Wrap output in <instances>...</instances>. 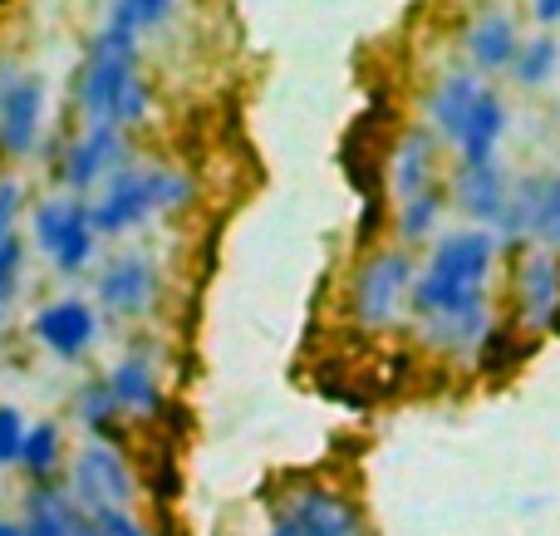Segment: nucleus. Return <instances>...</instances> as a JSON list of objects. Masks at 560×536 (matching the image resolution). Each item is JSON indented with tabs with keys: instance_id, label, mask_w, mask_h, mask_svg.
Listing matches in <instances>:
<instances>
[{
	"instance_id": "f257e3e1",
	"label": "nucleus",
	"mask_w": 560,
	"mask_h": 536,
	"mask_svg": "<svg viewBox=\"0 0 560 536\" xmlns=\"http://www.w3.org/2000/svg\"><path fill=\"white\" fill-rule=\"evenodd\" d=\"M492 266H497V232H487V226L447 232L443 242L433 246V256H428V271L418 276L413 291H408V315H413V325L482 311Z\"/></svg>"
},
{
	"instance_id": "f03ea898",
	"label": "nucleus",
	"mask_w": 560,
	"mask_h": 536,
	"mask_svg": "<svg viewBox=\"0 0 560 536\" xmlns=\"http://www.w3.org/2000/svg\"><path fill=\"white\" fill-rule=\"evenodd\" d=\"M192 202V177L183 167H158V163H128L104 183L98 202H89L98 236H124L143 226L158 212H177Z\"/></svg>"
},
{
	"instance_id": "7ed1b4c3",
	"label": "nucleus",
	"mask_w": 560,
	"mask_h": 536,
	"mask_svg": "<svg viewBox=\"0 0 560 536\" xmlns=\"http://www.w3.org/2000/svg\"><path fill=\"white\" fill-rule=\"evenodd\" d=\"M133 84H138V25L124 5H114L108 25L89 45L84 74H79V108H84V118L118 128V108H124Z\"/></svg>"
},
{
	"instance_id": "20e7f679",
	"label": "nucleus",
	"mask_w": 560,
	"mask_h": 536,
	"mask_svg": "<svg viewBox=\"0 0 560 536\" xmlns=\"http://www.w3.org/2000/svg\"><path fill=\"white\" fill-rule=\"evenodd\" d=\"M65 492L74 498V508L84 517H98V512H133L143 488H138V473L128 463V453L114 439H89L79 443V453H69Z\"/></svg>"
},
{
	"instance_id": "39448f33",
	"label": "nucleus",
	"mask_w": 560,
	"mask_h": 536,
	"mask_svg": "<svg viewBox=\"0 0 560 536\" xmlns=\"http://www.w3.org/2000/svg\"><path fill=\"white\" fill-rule=\"evenodd\" d=\"M413 281H418L413 252H404V246L374 252L354 271V286H349V311H354V325H364V330H384V325L408 305Z\"/></svg>"
},
{
	"instance_id": "423d86ee",
	"label": "nucleus",
	"mask_w": 560,
	"mask_h": 536,
	"mask_svg": "<svg viewBox=\"0 0 560 536\" xmlns=\"http://www.w3.org/2000/svg\"><path fill=\"white\" fill-rule=\"evenodd\" d=\"M35 226V246L49 256L59 276H79L89 261H94V212H89L84 197H49V202L35 207L30 217Z\"/></svg>"
},
{
	"instance_id": "0eeeda50",
	"label": "nucleus",
	"mask_w": 560,
	"mask_h": 536,
	"mask_svg": "<svg viewBox=\"0 0 560 536\" xmlns=\"http://www.w3.org/2000/svg\"><path fill=\"white\" fill-rule=\"evenodd\" d=\"M30 340H35L39 350H49L55 360L79 364L98 345V311L89 301H79V295H59V301H49L35 311Z\"/></svg>"
},
{
	"instance_id": "6e6552de",
	"label": "nucleus",
	"mask_w": 560,
	"mask_h": 536,
	"mask_svg": "<svg viewBox=\"0 0 560 536\" xmlns=\"http://www.w3.org/2000/svg\"><path fill=\"white\" fill-rule=\"evenodd\" d=\"M39 124H45V84L35 74H20L15 65H0V153H35Z\"/></svg>"
},
{
	"instance_id": "1a4fd4ad",
	"label": "nucleus",
	"mask_w": 560,
	"mask_h": 536,
	"mask_svg": "<svg viewBox=\"0 0 560 536\" xmlns=\"http://www.w3.org/2000/svg\"><path fill=\"white\" fill-rule=\"evenodd\" d=\"M118 167H128V138H124V128L89 124L79 138H69L65 163H59V183H65L69 193L79 197V193H89V187L108 183Z\"/></svg>"
},
{
	"instance_id": "9d476101",
	"label": "nucleus",
	"mask_w": 560,
	"mask_h": 536,
	"mask_svg": "<svg viewBox=\"0 0 560 536\" xmlns=\"http://www.w3.org/2000/svg\"><path fill=\"white\" fill-rule=\"evenodd\" d=\"M153 301H158V266L148 261V256L124 252L104 266V276H98V305H104L108 315L138 321V315H148Z\"/></svg>"
},
{
	"instance_id": "9b49d317",
	"label": "nucleus",
	"mask_w": 560,
	"mask_h": 536,
	"mask_svg": "<svg viewBox=\"0 0 560 536\" xmlns=\"http://www.w3.org/2000/svg\"><path fill=\"white\" fill-rule=\"evenodd\" d=\"M276 512H285L300 536H364L359 508L335 488H295Z\"/></svg>"
},
{
	"instance_id": "f8f14e48",
	"label": "nucleus",
	"mask_w": 560,
	"mask_h": 536,
	"mask_svg": "<svg viewBox=\"0 0 560 536\" xmlns=\"http://www.w3.org/2000/svg\"><path fill=\"white\" fill-rule=\"evenodd\" d=\"M453 197H457V207H463L472 222H482L487 232H497L506 202H512V183H506V173L497 163H457Z\"/></svg>"
},
{
	"instance_id": "ddd939ff",
	"label": "nucleus",
	"mask_w": 560,
	"mask_h": 536,
	"mask_svg": "<svg viewBox=\"0 0 560 536\" xmlns=\"http://www.w3.org/2000/svg\"><path fill=\"white\" fill-rule=\"evenodd\" d=\"M556 305H560V256L526 252L522 261H516V315H522V325L546 330Z\"/></svg>"
},
{
	"instance_id": "4468645a",
	"label": "nucleus",
	"mask_w": 560,
	"mask_h": 536,
	"mask_svg": "<svg viewBox=\"0 0 560 536\" xmlns=\"http://www.w3.org/2000/svg\"><path fill=\"white\" fill-rule=\"evenodd\" d=\"M108 394H114L118 413L124 419H158L163 413V384H158V364L143 360V354H124L118 364H108L104 374Z\"/></svg>"
},
{
	"instance_id": "2eb2a0df",
	"label": "nucleus",
	"mask_w": 560,
	"mask_h": 536,
	"mask_svg": "<svg viewBox=\"0 0 560 536\" xmlns=\"http://www.w3.org/2000/svg\"><path fill=\"white\" fill-rule=\"evenodd\" d=\"M438 133L428 124H413L394 148V163H388V183H394V197L408 202V197H423L428 187H438Z\"/></svg>"
},
{
	"instance_id": "dca6fc26",
	"label": "nucleus",
	"mask_w": 560,
	"mask_h": 536,
	"mask_svg": "<svg viewBox=\"0 0 560 536\" xmlns=\"http://www.w3.org/2000/svg\"><path fill=\"white\" fill-rule=\"evenodd\" d=\"M522 35H516V20L506 10H482L467 30V59H472L477 74H497V69H512Z\"/></svg>"
},
{
	"instance_id": "f3484780",
	"label": "nucleus",
	"mask_w": 560,
	"mask_h": 536,
	"mask_svg": "<svg viewBox=\"0 0 560 536\" xmlns=\"http://www.w3.org/2000/svg\"><path fill=\"white\" fill-rule=\"evenodd\" d=\"M477 94H482L477 74H443L433 84V94H428V128H433L438 138H447V143H457L467 118H472Z\"/></svg>"
},
{
	"instance_id": "a211bd4d",
	"label": "nucleus",
	"mask_w": 560,
	"mask_h": 536,
	"mask_svg": "<svg viewBox=\"0 0 560 536\" xmlns=\"http://www.w3.org/2000/svg\"><path fill=\"white\" fill-rule=\"evenodd\" d=\"M506 133V104L497 89H482L472 104V118H467L463 138H457V153L463 163H497V143Z\"/></svg>"
},
{
	"instance_id": "6ab92c4d",
	"label": "nucleus",
	"mask_w": 560,
	"mask_h": 536,
	"mask_svg": "<svg viewBox=\"0 0 560 536\" xmlns=\"http://www.w3.org/2000/svg\"><path fill=\"white\" fill-rule=\"evenodd\" d=\"M65 463H69L65 429H59V423H49V419L30 423L25 448H20V473L30 478V488H35V482H55L59 473H65Z\"/></svg>"
},
{
	"instance_id": "aec40b11",
	"label": "nucleus",
	"mask_w": 560,
	"mask_h": 536,
	"mask_svg": "<svg viewBox=\"0 0 560 536\" xmlns=\"http://www.w3.org/2000/svg\"><path fill=\"white\" fill-rule=\"evenodd\" d=\"M438 222H443V183L428 187L423 197H408V202L394 207V232L404 236V252L428 242V236L438 232Z\"/></svg>"
},
{
	"instance_id": "412c9836",
	"label": "nucleus",
	"mask_w": 560,
	"mask_h": 536,
	"mask_svg": "<svg viewBox=\"0 0 560 536\" xmlns=\"http://www.w3.org/2000/svg\"><path fill=\"white\" fill-rule=\"evenodd\" d=\"M74 419L84 423L89 439H114V433H118L124 413H118V404H114V394H108L104 374H98V380H89L84 389L74 394ZM114 443H118V439H114Z\"/></svg>"
},
{
	"instance_id": "4be33fe9",
	"label": "nucleus",
	"mask_w": 560,
	"mask_h": 536,
	"mask_svg": "<svg viewBox=\"0 0 560 536\" xmlns=\"http://www.w3.org/2000/svg\"><path fill=\"white\" fill-rule=\"evenodd\" d=\"M556 65H560V45L551 35H536V39H526V45L516 49L512 74H516V84L522 89H541L546 79L556 74Z\"/></svg>"
},
{
	"instance_id": "5701e85b",
	"label": "nucleus",
	"mask_w": 560,
	"mask_h": 536,
	"mask_svg": "<svg viewBox=\"0 0 560 536\" xmlns=\"http://www.w3.org/2000/svg\"><path fill=\"white\" fill-rule=\"evenodd\" d=\"M472 354H477V364H482V370H512L516 354H522V350H516V330H512V325H497L492 321V330L482 335V345H477Z\"/></svg>"
},
{
	"instance_id": "b1692460",
	"label": "nucleus",
	"mask_w": 560,
	"mask_h": 536,
	"mask_svg": "<svg viewBox=\"0 0 560 536\" xmlns=\"http://www.w3.org/2000/svg\"><path fill=\"white\" fill-rule=\"evenodd\" d=\"M25 433H30V419L15 409V404L0 399V473L20 468V448H25Z\"/></svg>"
},
{
	"instance_id": "393cba45",
	"label": "nucleus",
	"mask_w": 560,
	"mask_h": 536,
	"mask_svg": "<svg viewBox=\"0 0 560 536\" xmlns=\"http://www.w3.org/2000/svg\"><path fill=\"white\" fill-rule=\"evenodd\" d=\"M20 266H25V246H20V232L0 236V321H5L10 301L20 291Z\"/></svg>"
},
{
	"instance_id": "a878e982",
	"label": "nucleus",
	"mask_w": 560,
	"mask_h": 536,
	"mask_svg": "<svg viewBox=\"0 0 560 536\" xmlns=\"http://www.w3.org/2000/svg\"><path fill=\"white\" fill-rule=\"evenodd\" d=\"M536 242L546 252H560V173H546L541 212H536Z\"/></svg>"
},
{
	"instance_id": "bb28decb",
	"label": "nucleus",
	"mask_w": 560,
	"mask_h": 536,
	"mask_svg": "<svg viewBox=\"0 0 560 536\" xmlns=\"http://www.w3.org/2000/svg\"><path fill=\"white\" fill-rule=\"evenodd\" d=\"M89 522H94L104 536H158L138 512H98V517H89Z\"/></svg>"
},
{
	"instance_id": "cd10ccee",
	"label": "nucleus",
	"mask_w": 560,
	"mask_h": 536,
	"mask_svg": "<svg viewBox=\"0 0 560 536\" xmlns=\"http://www.w3.org/2000/svg\"><path fill=\"white\" fill-rule=\"evenodd\" d=\"M118 5L133 15V25L138 30H153V25H163L167 15H173V5L177 0H118Z\"/></svg>"
},
{
	"instance_id": "c85d7f7f",
	"label": "nucleus",
	"mask_w": 560,
	"mask_h": 536,
	"mask_svg": "<svg viewBox=\"0 0 560 536\" xmlns=\"http://www.w3.org/2000/svg\"><path fill=\"white\" fill-rule=\"evenodd\" d=\"M20 202H25V193H20V183H15V177H0V236H5V232H15Z\"/></svg>"
},
{
	"instance_id": "c756f323",
	"label": "nucleus",
	"mask_w": 560,
	"mask_h": 536,
	"mask_svg": "<svg viewBox=\"0 0 560 536\" xmlns=\"http://www.w3.org/2000/svg\"><path fill=\"white\" fill-rule=\"evenodd\" d=\"M266 536H300L295 522L285 517V512H271V522H266Z\"/></svg>"
},
{
	"instance_id": "7c9ffc66",
	"label": "nucleus",
	"mask_w": 560,
	"mask_h": 536,
	"mask_svg": "<svg viewBox=\"0 0 560 536\" xmlns=\"http://www.w3.org/2000/svg\"><path fill=\"white\" fill-rule=\"evenodd\" d=\"M532 10H536V20H541V25H556V20H560V0H532Z\"/></svg>"
},
{
	"instance_id": "2f4dec72",
	"label": "nucleus",
	"mask_w": 560,
	"mask_h": 536,
	"mask_svg": "<svg viewBox=\"0 0 560 536\" xmlns=\"http://www.w3.org/2000/svg\"><path fill=\"white\" fill-rule=\"evenodd\" d=\"M69 536H104V532H98L89 517H79V522H74V532H69Z\"/></svg>"
},
{
	"instance_id": "473e14b6",
	"label": "nucleus",
	"mask_w": 560,
	"mask_h": 536,
	"mask_svg": "<svg viewBox=\"0 0 560 536\" xmlns=\"http://www.w3.org/2000/svg\"><path fill=\"white\" fill-rule=\"evenodd\" d=\"M0 536H25V532H20L15 517H0Z\"/></svg>"
},
{
	"instance_id": "72a5a7b5",
	"label": "nucleus",
	"mask_w": 560,
	"mask_h": 536,
	"mask_svg": "<svg viewBox=\"0 0 560 536\" xmlns=\"http://www.w3.org/2000/svg\"><path fill=\"white\" fill-rule=\"evenodd\" d=\"M114 5H118V0H114Z\"/></svg>"
}]
</instances>
